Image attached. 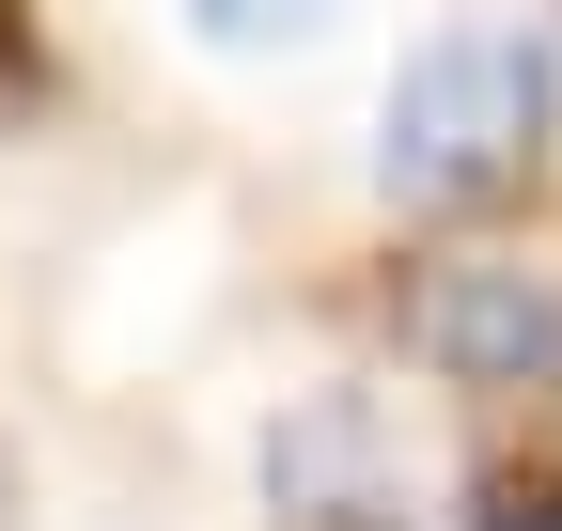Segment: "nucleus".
Returning a JSON list of instances; mask_svg holds the SVG:
<instances>
[{"mask_svg": "<svg viewBox=\"0 0 562 531\" xmlns=\"http://www.w3.org/2000/svg\"><path fill=\"white\" fill-rule=\"evenodd\" d=\"M0 110H32V16L0 0Z\"/></svg>", "mask_w": 562, "mask_h": 531, "instance_id": "obj_6", "label": "nucleus"}, {"mask_svg": "<svg viewBox=\"0 0 562 531\" xmlns=\"http://www.w3.org/2000/svg\"><path fill=\"white\" fill-rule=\"evenodd\" d=\"M531 142H547V63L516 32L406 47V79L375 110V172L406 188V204H484L501 172H531Z\"/></svg>", "mask_w": 562, "mask_h": 531, "instance_id": "obj_1", "label": "nucleus"}, {"mask_svg": "<svg viewBox=\"0 0 562 531\" xmlns=\"http://www.w3.org/2000/svg\"><path fill=\"white\" fill-rule=\"evenodd\" d=\"M328 0H203V32H235V47H281V32H313Z\"/></svg>", "mask_w": 562, "mask_h": 531, "instance_id": "obj_5", "label": "nucleus"}, {"mask_svg": "<svg viewBox=\"0 0 562 531\" xmlns=\"http://www.w3.org/2000/svg\"><path fill=\"white\" fill-rule=\"evenodd\" d=\"M266 500L297 531H406V453L360 391H313V407L266 422Z\"/></svg>", "mask_w": 562, "mask_h": 531, "instance_id": "obj_3", "label": "nucleus"}, {"mask_svg": "<svg viewBox=\"0 0 562 531\" xmlns=\"http://www.w3.org/2000/svg\"><path fill=\"white\" fill-rule=\"evenodd\" d=\"M469 531H562V438H501L469 470Z\"/></svg>", "mask_w": 562, "mask_h": 531, "instance_id": "obj_4", "label": "nucleus"}, {"mask_svg": "<svg viewBox=\"0 0 562 531\" xmlns=\"http://www.w3.org/2000/svg\"><path fill=\"white\" fill-rule=\"evenodd\" d=\"M406 328L469 391H562V250H453Z\"/></svg>", "mask_w": 562, "mask_h": 531, "instance_id": "obj_2", "label": "nucleus"}, {"mask_svg": "<svg viewBox=\"0 0 562 531\" xmlns=\"http://www.w3.org/2000/svg\"><path fill=\"white\" fill-rule=\"evenodd\" d=\"M0 516H16V453H0Z\"/></svg>", "mask_w": 562, "mask_h": 531, "instance_id": "obj_7", "label": "nucleus"}]
</instances>
